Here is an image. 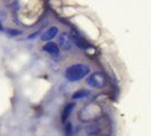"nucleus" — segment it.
<instances>
[{"label":"nucleus","instance_id":"1","mask_svg":"<svg viewBox=\"0 0 151 136\" xmlns=\"http://www.w3.org/2000/svg\"><path fill=\"white\" fill-rule=\"evenodd\" d=\"M90 73V68L83 64H76L70 67H68L65 72V77L70 82H76L82 79L83 77Z\"/></svg>","mask_w":151,"mask_h":136},{"label":"nucleus","instance_id":"2","mask_svg":"<svg viewBox=\"0 0 151 136\" xmlns=\"http://www.w3.org/2000/svg\"><path fill=\"white\" fill-rule=\"evenodd\" d=\"M88 85L96 89H102L106 85V77L102 73H93L92 75L86 79Z\"/></svg>","mask_w":151,"mask_h":136},{"label":"nucleus","instance_id":"3","mask_svg":"<svg viewBox=\"0 0 151 136\" xmlns=\"http://www.w3.org/2000/svg\"><path fill=\"white\" fill-rule=\"evenodd\" d=\"M57 33H58V29L57 27H50L49 30H47L42 34V40H45V41H49V40H51L53 39L56 35H57Z\"/></svg>","mask_w":151,"mask_h":136},{"label":"nucleus","instance_id":"4","mask_svg":"<svg viewBox=\"0 0 151 136\" xmlns=\"http://www.w3.org/2000/svg\"><path fill=\"white\" fill-rule=\"evenodd\" d=\"M43 50L47 51V52L51 53V54H57V53L59 52V48H58V45L56 44L55 42H48V43H45L43 45Z\"/></svg>","mask_w":151,"mask_h":136},{"label":"nucleus","instance_id":"5","mask_svg":"<svg viewBox=\"0 0 151 136\" xmlns=\"http://www.w3.org/2000/svg\"><path fill=\"white\" fill-rule=\"evenodd\" d=\"M74 109V105L73 103H69L67 106L64 108V111H63V115H61V120L63 122H66L68 119V117L70 116V112H72V110Z\"/></svg>","mask_w":151,"mask_h":136},{"label":"nucleus","instance_id":"6","mask_svg":"<svg viewBox=\"0 0 151 136\" xmlns=\"http://www.w3.org/2000/svg\"><path fill=\"white\" fill-rule=\"evenodd\" d=\"M59 43H60V47L65 48V49H67V48L70 47V44H69V37H68L67 34H65V33L60 34V37H59Z\"/></svg>","mask_w":151,"mask_h":136},{"label":"nucleus","instance_id":"7","mask_svg":"<svg viewBox=\"0 0 151 136\" xmlns=\"http://www.w3.org/2000/svg\"><path fill=\"white\" fill-rule=\"evenodd\" d=\"M89 94H90V92H89L88 90H80V91H76L75 93L73 94V97H72V98L74 99V100H77V99H83V98H86Z\"/></svg>","mask_w":151,"mask_h":136},{"label":"nucleus","instance_id":"8","mask_svg":"<svg viewBox=\"0 0 151 136\" xmlns=\"http://www.w3.org/2000/svg\"><path fill=\"white\" fill-rule=\"evenodd\" d=\"M70 130H72V125H70V124H68L67 128H66V132H67V133H66V135L67 136L70 135Z\"/></svg>","mask_w":151,"mask_h":136},{"label":"nucleus","instance_id":"9","mask_svg":"<svg viewBox=\"0 0 151 136\" xmlns=\"http://www.w3.org/2000/svg\"><path fill=\"white\" fill-rule=\"evenodd\" d=\"M0 31H2V25H1V22H0Z\"/></svg>","mask_w":151,"mask_h":136}]
</instances>
